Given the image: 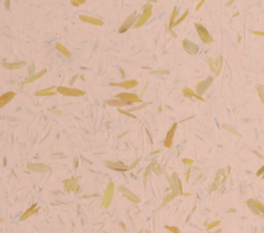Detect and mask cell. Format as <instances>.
Returning a JSON list of instances; mask_svg holds the SVG:
<instances>
[{"label":"cell","instance_id":"obj_36","mask_svg":"<svg viewBox=\"0 0 264 233\" xmlns=\"http://www.w3.org/2000/svg\"><path fill=\"white\" fill-rule=\"evenodd\" d=\"M220 224H221V221H216V222L210 223V224H208V227H206V231H210V229H212L214 227H216V226H219Z\"/></svg>","mask_w":264,"mask_h":233},{"label":"cell","instance_id":"obj_28","mask_svg":"<svg viewBox=\"0 0 264 233\" xmlns=\"http://www.w3.org/2000/svg\"><path fill=\"white\" fill-rule=\"evenodd\" d=\"M151 169L153 170L154 172H155L157 175H160L161 173H162V170H161V168H160V166L157 164V162H156V160L154 159L153 161H152V163H151Z\"/></svg>","mask_w":264,"mask_h":233},{"label":"cell","instance_id":"obj_8","mask_svg":"<svg viewBox=\"0 0 264 233\" xmlns=\"http://www.w3.org/2000/svg\"><path fill=\"white\" fill-rule=\"evenodd\" d=\"M212 77H208L205 79L199 81L198 84L196 85L197 94L200 95V96L203 95V94L206 92V90L210 88V86L212 85Z\"/></svg>","mask_w":264,"mask_h":233},{"label":"cell","instance_id":"obj_3","mask_svg":"<svg viewBox=\"0 0 264 233\" xmlns=\"http://www.w3.org/2000/svg\"><path fill=\"white\" fill-rule=\"evenodd\" d=\"M166 177L167 179L169 181L170 187H171L173 193H176V194H183V186H182V182L180 179V177H178V174L174 172L171 177H168L167 174Z\"/></svg>","mask_w":264,"mask_h":233},{"label":"cell","instance_id":"obj_34","mask_svg":"<svg viewBox=\"0 0 264 233\" xmlns=\"http://www.w3.org/2000/svg\"><path fill=\"white\" fill-rule=\"evenodd\" d=\"M188 14H189V10H188V9H187V10H186V11H185V13H184V15H183V16H182V17H181V18L178 19V21H176V23H174V25H173V27H176V26H178V24H181V23H182V22H183V21H184V20H185V19H186V18H187Z\"/></svg>","mask_w":264,"mask_h":233},{"label":"cell","instance_id":"obj_49","mask_svg":"<svg viewBox=\"0 0 264 233\" xmlns=\"http://www.w3.org/2000/svg\"><path fill=\"white\" fill-rule=\"evenodd\" d=\"M34 73V63H31V66H30V69H29V75H33Z\"/></svg>","mask_w":264,"mask_h":233},{"label":"cell","instance_id":"obj_29","mask_svg":"<svg viewBox=\"0 0 264 233\" xmlns=\"http://www.w3.org/2000/svg\"><path fill=\"white\" fill-rule=\"evenodd\" d=\"M247 205L249 206V208H250L251 211H252V213L254 214V215H256V216H258V215H260V211H258V208L256 207V205L255 204L253 203V201H252V199H250V200H248L247 201Z\"/></svg>","mask_w":264,"mask_h":233},{"label":"cell","instance_id":"obj_52","mask_svg":"<svg viewBox=\"0 0 264 233\" xmlns=\"http://www.w3.org/2000/svg\"><path fill=\"white\" fill-rule=\"evenodd\" d=\"M168 31H169V33H171V34H172V36H173V37H178V35H176V34L174 33V32L172 31L171 29H169V28H168Z\"/></svg>","mask_w":264,"mask_h":233},{"label":"cell","instance_id":"obj_62","mask_svg":"<svg viewBox=\"0 0 264 233\" xmlns=\"http://www.w3.org/2000/svg\"><path fill=\"white\" fill-rule=\"evenodd\" d=\"M0 119H1V115H0Z\"/></svg>","mask_w":264,"mask_h":233},{"label":"cell","instance_id":"obj_18","mask_svg":"<svg viewBox=\"0 0 264 233\" xmlns=\"http://www.w3.org/2000/svg\"><path fill=\"white\" fill-rule=\"evenodd\" d=\"M105 165L111 169L115 170H128V167L126 165H124L123 163L120 162H111V161H105Z\"/></svg>","mask_w":264,"mask_h":233},{"label":"cell","instance_id":"obj_56","mask_svg":"<svg viewBox=\"0 0 264 233\" xmlns=\"http://www.w3.org/2000/svg\"><path fill=\"white\" fill-rule=\"evenodd\" d=\"M221 231H222L221 229H219V230H217L216 232H208V233H221Z\"/></svg>","mask_w":264,"mask_h":233},{"label":"cell","instance_id":"obj_54","mask_svg":"<svg viewBox=\"0 0 264 233\" xmlns=\"http://www.w3.org/2000/svg\"><path fill=\"white\" fill-rule=\"evenodd\" d=\"M77 79V75H75V77H73V79H72V81H70V85H72V84H73V83H75V79Z\"/></svg>","mask_w":264,"mask_h":233},{"label":"cell","instance_id":"obj_60","mask_svg":"<svg viewBox=\"0 0 264 233\" xmlns=\"http://www.w3.org/2000/svg\"><path fill=\"white\" fill-rule=\"evenodd\" d=\"M262 179H264V174H263V175H262Z\"/></svg>","mask_w":264,"mask_h":233},{"label":"cell","instance_id":"obj_26","mask_svg":"<svg viewBox=\"0 0 264 233\" xmlns=\"http://www.w3.org/2000/svg\"><path fill=\"white\" fill-rule=\"evenodd\" d=\"M55 48H56V50H58L60 53H62V54L64 55V56H66L67 58H70V56H71V54H70V52L67 50V49L64 47L63 45H61L60 42H57L56 45H55Z\"/></svg>","mask_w":264,"mask_h":233},{"label":"cell","instance_id":"obj_13","mask_svg":"<svg viewBox=\"0 0 264 233\" xmlns=\"http://www.w3.org/2000/svg\"><path fill=\"white\" fill-rule=\"evenodd\" d=\"M119 191H121V192L123 193V195H124L125 197H127L130 201L134 202V203H139L140 202L139 197H137L134 193H132L129 189H127L126 187H124V186H120Z\"/></svg>","mask_w":264,"mask_h":233},{"label":"cell","instance_id":"obj_44","mask_svg":"<svg viewBox=\"0 0 264 233\" xmlns=\"http://www.w3.org/2000/svg\"><path fill=\"white\" fill-rule=\"evenodd\" d=\"M204 2H205V0H200V1H199V3H198V4H197L196 9H195V10H196V11H198V9H200V7L202 6L203 4H204Z\"/></svg>","mask_w":264,"mask_h":233},{"label":"cell","instance_id":"obj_16","mask_svg":"<svg viewBox=\"0 0 264 233\" xmlns=\"http://www.w3.org/2000/svg\"><path fill=\"white\" fill-rule=\"evenodd\" d=\"M39 209H40V207H39V206H37L36 203H34L33 205H32L31 207L29 208V209H27L25 213L23 214L22 217L20 218V220H21V221H25V220H27L28 218H30L31 216H33L34 214H36L37 211H39Z\"/></svg>","mask_w":264,"mask_h":233},{"label":"cell","instance_id":"obj_61","mask_svg":"<svg viewBox=\"0 0 264 233\" xmlns=\"http://www.w3.org/2000/svg\"><path fill=\"white\" fill-rule=\"evenodd\" d=\"M146 233H150V231H146Z\"/></svg>","mask_w":264,"mask_h":233},{"label":"cell","instance_id":"obj_24","mask_svg":"<svg viewBox=\"0 0 264 233\" xmlns=\"http://www.w3.org/2000/svg\"><path fill=\"white\" fill-rule=\"evenodd\" d=\"M54 89H55V87H51V88L45 89V90H40V91H38V92L35 93V95L36 96H53L56 94V92L53 91Z\"/></svg>","mask_w":264,"mask_h":233},{"label":"cell","instance_id":"obj_15","mask_svg":"<svg viewBox=\"0 0 264 233\" xmlns=\"http://www.w3.org/2000/svg\"><path fill=\"white\" fill-rule=\"evenodd\" d=\"M79 20L84 23H89V24H92V25H95V26L103 25V21L102 20L97 19V18H94V17L86 16V15H81V16H79Z\"/></svg>","mask_w":264,"mask_h":233},{"label":"cell","instance_id":"obj_2","mask_svg":"<svg viewBox=\"0 0 264 233\" xmlns=\"http://www.w3.org/2000/svg\"><path fill=\"white\" fill-rule=\"evenodd\" d=\"M114 189H115V185H114V182L111 181L109 183V185H107V187H106L105 191H104L103 198H102V202H101V207H104V208L109 207L111 201H113Z\"/></svg>","mask_w":264,"mask_h":233},{"label":"cell","instance_id":"obj_23","mask_svg":"<svg viewBox=\"0 0 264 233\" xmlns=\"http://www.w3.org/2000/svg\"><path fill=\"white\" fill-rule=\"evenodd\" d=\"M183 93H184V95H185L186 97H189V98L194 97V98H196V99H198V100H201V101H204V98L201 97V96H200V95H198V94H195V93L193 92V91H192L191 89L187 88V87H186V88L183 90Z\"/></svg>","mask_w":264,"mask_h":233},{"label":"cell","instance_id":"obj_30","mask_svg":"<svg viewBox=\"0 0 264 233\" xmlns=\"http://www.w3.org/2000/svg\"><path fill=\"white\" fill-rule=\"evenodd\" d=\"M176 15H178V7L174 6V7H173V10H172L171 17H170V20H169V29H171V28L173 27L174 23H176Z\"/></svg>","mask_w":264,"mask_h":233},{"label":"cell","instance_id":"obj_9","mask_svg":"<svg viewBox=\"0 0 264 233\" xmlns=\"http://www.w3.org/2000/svg\"><path fill=\"white\" fill-rule=\"evenodd\" d=\"M27 168L31 171L35 172H47L51 170V167L47 164L42 163H28Z\"/></svg>","mask_w":264,"mask_h":233},{"label":"cell","instance_id":"obj_19","mask_svg":"<svg viewBox=\"0 0 264 233\" xmlns=\"http://www.w3.org/2000/svg\"><path fill=\"white\" fill-rule=\"evenodd\" d=\"M223 63H224V60H223V57L221 56V55H219V56L215 59V69H214V72H215V75H219L220 72H221L222 70V67H223Z\"/></svg>","mask_w":264,"mask_h":233},{"label":"cell","instance_id":"obj_20","mask_svg":"<svg viewBox=\"0 0 264 233\" xmlns=\"http://www.w3.org/2000/svg\"><path fill=\"white\" fill-rule=\"evenodd\" d=\"M106 103L109 104V106H126V105H130V102H127L124 101V100H121V99H109L106 101Z\"/></svg>","mask_w":264,"mask_h":233},{"label":"cell","instance_id":"obj_41","mask_svg":"<svg viewBox=\"0 0 264 233\" xmlns=\"http://www.w3.org/2000/svg\"><path fill=\"white\" fill-rule=\"evenodd\" d=\"M119 113H123V115H128V117H131V118H133V119H135V118H136L135 115H132V113H131L130 111H123V109H119Z\"/></svg>","mask_w":264,"mask_h":233},{"label":"cell","instance_id":"obj_50","mask_svg":"<svg viewBox=\"0 0 264 233\" xmlns=\"http://www.w3.org/2000/svg\"><path fill=\"white\" fill-rule=\"evenodd\" d=\"M52 113H55V115H61V113H62V111H57V109H53V111H52Z\"/></svg>","mask_w":264,"mask_h":233},{"label":"cell","instance_id":"obj_7","mask_svg":"<svg viewBox=\"0 0 264 233\" xmlns=\"http://www.w3.org/2000/svg\"><path fill=\"white\" fill-rule=\"evenodd\" d=\"M116 97H117L118 99L124 100V101L130 102V103H134V102L140 103V102H142L139 96L134 94V93H120V94H118Z\"/></svg>","mask_w":264,"mask_h":233},{"label":"cell","instance_id":"obj_47","mask_svg":"<svg viewBox=\"0 0 264 233\" xmlns=\"http://www.w3.org/2000/svg\"><path fill=\"white\" fill-rule=\"evenodd\" d=\"M252 33L258 35V36H264V32L263 31H252Z\"/></svg>","mask_w":264,"mask_h":233},{"label":"cell","instance_id":"obj_32","mask_svg":"<svg viewBox=\"0 0 264 233\" xmlns=\"http://www.w3.org/2000/svg\"><path fill=\"white\" fill-rule=\"evenodd\" d=\"M252 201H253V203L256 205V207L258 208V211H260L261 214H264V205L261 203V202H259L258 200L256 199H252Z\"/></svg>","mask_w":264,"mask_h":233},{"label":"cell","instance_id":"obj_58","mask_svg":"<svg viewBox=\"0 0 264 233\" xmlns=\"http://www.w3.org/2000/svg\"><path fill=\"white\" fill-rule=\"evenodd\" d=\"M148 1H150V2H157V0H148Z\"/></svg>","mask_w":264,"mask_h":233},{"label":"cell","instance_id":"obj_53","mask_svg":"<svg viewBox=\"0 0 264 233\" xmlns=\"http://www.w3.org/2000/svg\"><path fill=\"white\" fill-rule=\"evenodd\" d=\"M148 85H149V84H148V83H147V84H146V87H145V88H143V89H142V91H141V92H140V96H141V95H143V93H145V91H146V89H147Z\"/></svg>","mask_w":264,"mask_h":233},{"label":"cell","instance_id":"obj_38","mask_svg":"<svg viewBox=\"0 0 264 233\" xmlns=\"http://www.w3.org/2000/svg\"><path fill=\"white\" fill-rule=\"evenodd\" d=\"M206 62L208 63L210 69H212V71L214 72V69H215V60L212 59V58H206Z\"/></svg>","mask_w":264,"mask_h":233},{"label":"cell","instance_id":"obj_37","mask_svg":"<svg viewBox=\"0 0 264 233\" xmlns=\"http://www.w3.org/2000/svg\"><path fill=\"white\" fill-rule=\"evenodd\" d=\"M149 103H142V104H140V105H138V106H135V107H132V109H129L128 111H138V109H143V107H146L148 105Z\"/></svg>","mask_w":264,"mask_h":233},{"label":"cell","instance_id":"obj_31","mask_svg":"<svg viewBox=\"0 0 264 233\" xmlns=\"http://www.w3.org/2000/svg\"><path fill=\"white\" fill-rule=\"evenodd\" d=\"M257 91L262 103L264 104V86L263 85H257Z\"/></svg>","mask_w":264,"mask_h":233},{"label":"cell","instance_id":"obj_14","mask_svg":"<svg viewBox=\"0 0 264 233\" xmlns=\"http://www.w3.org/2000/svg\"><path fill=\"white\" fill-rule=\"evenodd\" d=\"M176 127H178V123H174V124L171 126V128L169 129V131L167 132L166 137H165V140H164V147H171L172 141H173V136H174V133H176Z\"/></svg>","mask_w":264,"mask_h":233},{"label":"cell","instance_id":"obj_11","mask_svg":"<svg viewBox=\"0 0 264 233\" xmlns=\"http://www.w3.org/2000/svg\"><path fill=\"white\" fill-rule=\"evenodd\" d=\"M64 187H65V191L66 192H70V191H75L77 192L79 189V185H77V179L75 177H70V179H66L64 182Z\"/></svg>","mask_w":264,"mask_h":233},{"label":"cell","instance_id":"obj_5","mask_svg":"<svg viewBox=\"0 0 264 233\" xmlns=\"http://www.w3.org/2000/svg\"><path fill=\"white\" fill-rule=\"evenodd\" d=\"M58 93L62 94L65 96H71V97H79V96L85 95V92L81 91L79 89H73V88H68V87H58L57 88Z\"/></svg>","mask_w":264,"mask_h":233},{"label":"cell","instance_id":"obj_6","mask_svg":"<svg viewBox=\"0 0 264 233\" xmlns=\"http://www.w3.org/2000/svg\"><path fill=\"white\" fill-rule=\"evenodd\" d=\"M136 11H133L132 14L130 15V16L128 17V18L125 20V22L122 24V26L120 27L119 29V32L120 33H124V32L128 31V29L130 27H133V25L135 24L136 22V18H137V16H136Z\"/></svg>","mask_w":264,"mask_h":233},{"label":"cell","instance_id":"obj_35","mask_svg":"<svg viewBox=\"0 0 264 233\" xmlns=\"http://www.w3.org/2000/svg\"><path fill=\"white\" fill-rule=\"evenodd\" d=\"M165 229L169 230L170 232H172V233H181L180 229H178V227H176V226H168V225H166V226H165Z\"/></svg>","mask_w":264,"mask_h":233},{"label":"cell","instance_id":"obj_40","mask_svg":"<svg viewBox=\"0 0 264 233\" xmlns=\"http://www.w3.org/2000/svg\"><path fill=\"white\" fill-rule=\"evenodd\" d=\"M152 73H153V74H168L169 71L162 69V70H154V71H152Z\"/></svg>","mask_w":264,"mask_h":233},{"label":"cell","instance_id":"obj_43","mask_svg":"<svg viewBox=\"0 0 264 233\" xmlns=\"http://www.w3.org/2000/svg\"><path fill=\"white\" fill-rule=\"evenodd\" d=\"M153 7H152V4H150V3H148V4H146L145 6L142 7V13L143 11H147V10H149V9H152Z\"/></svg>","mask_w":264,"mask_h":233},{"label":"cell","instance_id":"obj_25","mask_svg":"<svg viewBox=\"0 0 264 233\" xmlns=\"http://www.w3.org/2000/svg\"><path fill=\"white\" fill-rule=\"evenodd\" d=\"M176 195H178V194H176V193H173V192H172L171 194H168V195H167V196L165 197L164 199H163V201H162V203H161V205L158 207V211H159V209H161V208H163L165 205H167V204L169 203L170 201H172V200H173L174 198L176 197Z\"/></svg>","mask_w":264,"mask_h":233},{"label":"cell","instance_id":"obj_55","mask_svg":"<svg viewBox=\"0 0 264 233\" xmlns=\"http://www.w3.org/2000/svg\"><path fill=\"white\" fill-rule=\"evenodd\" d=\"M235 211H235L234 208H232V209H229V211H227V213H235Z\"/></svg>","mask_w":264,"mask_h":233},{"label":"cell","instance_id":"obj_17","mask_svg":"<svg viewBox=\"0 0 264 233\" xmlns=\"http://www.w3.org/2000/svg\"><path fill=\"white\" fill-rule=\"evenodd\" d=\"M16 96V93L15 92H6L4 94L0 96V109L3 107L4 105H6L10 100H13V98Z\"/></svg>","mask_w":264,"mask_h":233},{"label":"cell","instance_id":"obj_10","mask_svg":"<svg viewBox=\"0 0 264 233\" xmlns=\"http://www.w3.org/2000/svg\"><path fill=\"white\" fill-rule=\"evenodd\" d=\"M183 48L185 49V51L187 53H189L190 55H196L199 52V47L197 45H195L194 42L188 40V39H184L183 40Z\"/></svg>","mask_w":264,"mask_h":233},{"label":"cell","instance_id":"obj_46","mask_svg":"<svg viewBox=\"0 0 264 233\" xmlns=\"http://www.w3.org/2000/svg\"><path fill=\"white\" fill-rule=\"evenodd\" d=\"M151 166H148L147 167V169H146V172H145V174H143V177H145V181H146V179H147V177H148V174L150 173V171H151Z\"/></svg>","mask_w":264,"mask_h":233},{"label":"cell","instance_id":"obj_1","mask_svg":"<svg viewBox=\"0 0 264 233\" xmlns=\"http://www.w3.org/2000/svg\"><path fill=\"white\" fill-rule=\"evenodd\" d=\"M231 170V166H226L225 168H223V169H220L218 170L217 172V175H216V177H215V181L214 183H212V188H210V191H216L218 188H219L220 186L222 185V184L225 182V179H227L228 174H229V172H230Z\"/></svg>","mask_w":264,"mask_h":233},{"label":"cell","instance_id":"obj_21","mask_svg":"<svg viewBox=\"0 0 264 233\" xmlns=\"http://www.w3.org/2000/svg\"><path fill=\"white\" fill-rule=\"evenodd\" d=\"M138 85V81H135V79H129V81H124L122 83H119L118 86L119 87H122V88L125 89H132L134 87H136Z\"/></svg>","mask_w":264,"mask_h":233},{"label":"cell","instance_id":"obj_59","mask_svg":"<svg viewBox=\"0 0 264 233\" xmlns=\"http://www.w3.org/2000/svg\"><path fill=\"white\" fill-rule=\"evenodd\" d=\"M142 232H143V231H142V230H140V231H139V232H138V233H142Z\"/></svg>","mask_w":264,"mask_h":233},{"label":"cell","instance_id":"obj_22","mask_svg":"<svg viewBox=\"0 0 264 233\" xmlns=\"http://www.w3.org/2000/svg\"><path fill=\"white\" fill-rule=\"evenodd\" d=\"M25 61H20V62H14V63H3V67H5L6 69H19V68L23 67L25 65Z\"/></svg>","mask_w":264,"mask_h":233},{"label":"cell","instance_id":"obj_51","mask_svg":"<svg viewBox=\"0 0 264 233\" xmlns=\"http://www.w3.org/2000/svg\"><path fill=\"white\" fill-rule=\"evenodd\" d=\"M234 1H235V0H229V1H228V2L226 3V6H230V5L232 4V3L234 2Z\"/></svg>","mask_w":264,"mask_h":233},{"label":"cell","instance_id":"obj_42","mask_svg":"<svg viewBox=\"0 0 264 233\" xmlns=\"http://www.w3.org/2000/svg\"><path fill=\"white\" fill-rule=\"evenodd\" d=\"M183 162H184V164H186V165H192V164L194 163V161L192 160V159L185 158V159H183Z\"/></svg>","mask_w":264,"mask_h":233},{"label":"cell","instance_id":"obj_48","mask_svg":"<svg viewBox=\"0 0 264 233\" xmlns=\"http://www.w3.org/2000/svg\"><path fill=\"white\" fill-rule=\"evenodd\" d=\"M190 172H191V167H189L188 168V170H187V173H186V182H189V177H190Z\"/></svg>","mask_w":264,"mask_h":233},{"label":"cell","instance_id":"obj_57","mask_svg":"<svg viewBox=\"0 0 264 233\" xmlns=\"http://www.w3.org/2000/svg\"><path fill=\"white\" fill-rule=\"evenodd\" d=\"M254 153H255V154H256V155H257V156H258V157H259V158H262V156H261V155H260V154H259V153H258V152H254Z\"/></svg>","mask_w":264,"mask_h":233},{"label":"cell","instance_id":"obj_4","mask_svg":"<svg viewBox=\"0 0 264 233\" xmlns=\"http://www.w3.org/2000/svg\"><path fill=\"white\" fill-rule=\"evenodd\" d=\"M195 28L197 30V33H198L200 39L203 41L204 43H210L212 41V38L210 36V34L208 33V29L203 25L199 24V23H195Z\"/></svg>","mask_w":264,"mask_h":233},{"label":"cell","instance_id":"obj_12","mask_svg":"<svg viewBox=\"0 0 264 233\" xmlns=\"http://www.w3.org/2000/svg\"><path fill=\"white\" fill-rule=\"evenodd\" d=\"M152 16V9H149L147 11H143L142 15H140L138 20L136 21V23L133 25V28H140L141 26H143L146 23L149 21V19Z\"/></svg>","mask_w":264,"mask_h":233},{"label":"cell","instance_id":"obj_39","mask_svg":"<svg viewBox=\"0 0 264 233\" xmlns=\"http://www.w3.org/2000/svg\"><path fill=\"white\" fill-rule=\"evenodd\" d=\"M70 1H71L73 6H79V4H84L86 2V0H70Z\"/></svg>","mask_w":264,"mask_h":233},{"label":"cell","instance_id":"obj_45","mask_svg":"<svg viewBox=\"0 0 264 233\" xmlns=\"http://www.w3.org/2000/svg\"><path fill=\"white\" fill-rule=\"evenodd\" d=\"M264 174V165L262 166L261 168H260L259 170H258V172H257V177H261V175H263Z\"/></svg>","mask_w":264,"mask_h":233},{"label":"cell","instance_id":"obj_33","mask_svg":"<svg viewBox=\"0 0 264 233\" xmlns=\"http://www.w3.org/2000/svg\"><path fill=\"white\" fill-rule=\"evenodd\" d=\"M222 128H224V129H226V130H227V131L231 132V133L235 134V135H239V134H238V132H237L236 130H235L234 128H233V127L229 126V125H227V124H223V125H222Z\"/></svg>","mask_w":264,"mask_h":233},{"label":"cell","instance_id":"obj_27","mask_svg":"<svg viewBox=\"0 0 264 233\" xmlns=\"http://www.w3.org/2000/svg\"><path fill=\"white\" fill-rule=\"evenodd\" d=\"M45 72L47 71L45 70H41V71H39V72H37L36 74H34L33 77H30L28 81H25V84H29V83H33L34 81H36V79H40L41 77H43V75L45 74Z\"/></svg>","mask_w":264,"mask_h":233}]
</instances>
